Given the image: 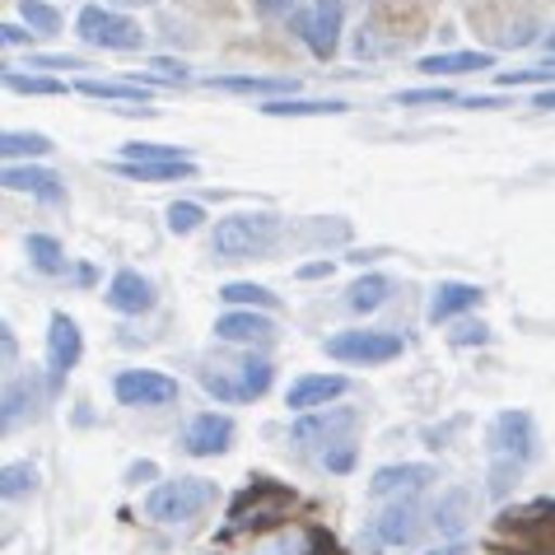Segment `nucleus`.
Instances as JSON below:
<instances>
[{
	"mask_svg": "<svg viewBox=\"0 0 555 555\" xmlns=\"http://www.w3.org/2000/svg\"><path fill=\"white\" fill-rule=\"evenodd\" d=\"M486 555H555V500L500 508L486 532Z\"/></svg>",
	"mask_w": 555,
	"mask_h": 555,
	"instance_id": "f257e3e1",
	"label": "nucleus"
},
{
	"mask_svg": "<svg viewBox=\"0 0 555 555\" xmlns=\"http://www.w3.org/2000/svg\"><path fill=\"white\" fill-rule=\"evenodd\" d=\"M295 504H299V495L285 481H275V476H267V472L248 476V486L229 500V518L220 528V542H229V537H243V532L275 528V522L289 518V508H295Z\"/></svg>",
	"mask_w": 555,
	"mask_h": 555,
	"instance_id": "f03ea898",
	"label": "nucleus"
},
{
	"mask_svg": "<svg viewBox=\"0 0 555 555\" xmlns=\"http://www.w3.org/2000/svg\"><path fill=\"white\" fill-rule=\"evenodd\" d=\"M490 495L504 500L514 481L522 476V467L537 457V425L528 411H500L495 425H490Z\"/></svg>",
	"mask_w": 555,
	"mask_h": 555,
	"instance_id": "7ed1b4c3",
	"label": "nucleus"
},
{
	"mask_svg": "<svg viewBox=\"0 0 555 555\" xmlns=\"http://www.w3.org/2000/svg\"><path fill=\"white\" fill-rule=\"evenodd\" d=\"M196 378L215 402H257L271 388L275 369L261 354H220V360H206L196 369Z\"/></svg>",
	"mask_w": 555,
	"mask_h": 555,
	"instance_id": "20e7f679",
	"label": "nucleus"
},
{
	"mask_svg": "<svg viewBox=\"0 0 555 555\" xmlns=\"http://www.w3.org/2000/svg\"><path fill=\"white\" fill-rule=\"evenodd\" d=\"M275 238H281V215H271V210H243V215H229V220L215 224L210 253H215V261H243V257L271 253Z\"/></svg>",
	"mask_w": 555,
	"mask_h": 555,
	"instance_id": "39448f33",
	"label": "nucleus"
},
{
	"mask_svg": "<svg viewBox=\"0 0 555 555\" xmlns=\"http://www.w3.org/2000/svg\"><path fill=\"white\" fill-rule=\"evenodd\" d=\"M210 504H215V481H202V476H178V481H159L150 490L145 518H154V522H188Z\"/></svg>",
	"mask_w": 555,
	"mask_h": 555,
	"instance_id": "423d86ee",
	"label": "nucleus"
},
{
	"mask_svg": "<svg viewBox=\"0 0 555 555\" xmlns=\"http://www.w3.org/2000/svg\"><path fill=\"white\" fill-rule=\"evenodd\" d=\"M341 20H346L341 0H313L308 10L289 14V34H299V42L318 61H332L336 48H341Z\"/></svg>",
	"mask_w": 555,
	"mask_h": 555,
	"instance_id": "0eeeda50",
	"label": "nucleus"
},
{
	"mask_svg": "<svg viewBox=\"0 0 555 555\" xmlns=\"http://www.w3.org/2000/svg\"><path fill=\"white\" fill-rule=\"evenodd\" d=\"M472 24L486 28L500 48H528L537 38L532 10H522L518 0H472Z\"/></svg>",
	"mask_w": 555,
	"mask_h": 555,
	"instance_id": "6e6552de",
	"label": "nucleus"
},
{
	"mask_svg": "<svg viewBox=\"0 0 555 555\" xmlns=\"http://www.w3.org/2000/svg\"><path fill=\"white\" fill-rule=\"evenodd\" d=\"M75 34H80L89 48H107V52H135L145 42L141 24L117 10H103V5H85L80 20H75Z\"/></svg>",
	"mask_w": 555,
	"mask_h": 555,
	"instance_id": "1a4fd4ad",
	"label": "nucleus"
},
{
	"mask_svg": "<svg viewBox=\"0 0 555 555\" xmlns=\"http://www.w3.org/2000/svg\"><path fill=\"white\" fill-rule=\"evenodd\" d=\"M322 350L341 364H388L402 354V336L397 332H336L322 341Z\"/></svg>",
	"mask_w": 555,
	"mask_h": 555,
	"instance_id": "9d476101",
	"label": "nucleus"
},
{
	"mask_svg": "<svg viewBox=\"0 0 555 555\" xmlns=\"http://www.w3.org/2000/svg\"><path fill=\"white\" fill-rule=\"evenodd\" d=\"M113 392L121 406H168L178 397V378L154 374V369H121L113 378Z\"/></svg>",
	"mask_w": 555,
	"mask_h": 555,
	"instance_id": "9b49d317",
	"label": "nucleus"
},
{
	"mask_svg": "<svg viewBox=\"0 0 555 555\" xmlns=\"http://www.w3.org/2000/svg\"><path fill=\"white\" fill-rule=\"evenodd\" d=\"M421 518H425L421 490H406V495H397L374 518V542L378 546H406V542H415V532H421Z\"/></svg>",
	"mask_w": 555,
	"mask_h": 555,
	"instance_id": "f8f14e48",
	"label": "nucleus"
},
{
	"mask_svg": "<svg viewBox=\"0 0 555 555\" xmlns=\"http://www.w3.org/2000/svg\"><path fill=\"white\" fill-rule=\"evenodd\" d=\"M80 354H85V336H80V327H75V318L52 313V322H48V369H52V388H61V383H66V374H70L75 364H80Z\"/></svg>",
	"mask_w": 555,
	"mask_h": 555,
	"instance_id": "ddd939ff",
	"label": "nucleus"
},
{
	"mask_svg": "<svg viewBox=\"0 0 555 555\" xmlns=\"http://www.w3.org/2000/svg\"><path fill=\"white\" fill-rule=\"evenodd\" d=\"M229 443H234V421L220 411L192 415L188 429H182V449L192 457H220V453H229Z\"/></svg>",
	"mask_w": 555,
	"mask_h": 555,
	"instance_id": "4468645a",
	"label": "nucleus"
},
{
	"mask_svg": "<svg viewBox=\"0 0 555 555\" xmlns=\"http://www.w3.org/2000/svg\"><path fill=\"white\" fill-rule=\"evenodd\" d=\"M354 425H360V415H354L350 406L313 411V415H304V421L295 425V439L299 443H322V453H327V449H336V443H350Z\"/></svg>",
	"mask_w": 555,
	"mask_h": 555,
	"instance_id": "2eb2a0df",
	"label": "nucleus"
},
{
	"mask_svg": "<svg viewBox=\"0 0 555 555\" xmlns=\"http://www.w3.org/2000/svg\"><path fill=\"white\" fill-rule=\"evenodd\" d=\"M346 392H350V383L341 374H304L289 383L285 406L299 415H313V411H327V402H336V397H346Z\"/></svg>",
	"mask_w": 555,
	"mask_h": 555,
	"instance_id": "dca6fc26",
	"label": "nucleus"
},
{
	"mask_svg": "<svg viewBox=\"0 0 555 555\" xmlns=\"http://www.w3.org/2000/svg\"><path fill=\"white\" fill-rule=\"evenodd\" d=\"M215 336L220 341H234V346H267L275 336V322L257 308H229V313L215 322Z\"/></svg>",
	"mask_w": 555,
	"mask_h": 555,
	"instance_id": "f3484780",
	"label": "nucleus"
},
{
	"mask_svg": "<svg viewBox=\"0 0 555 555\" xmlns=\"http://www.w3.org/2000/svg\"><path fill=\"white\" fill-rule=\"evenodd\" d=\"M107 308L113 313H127V318H135V313H150L154 308V285L145 281L141 271H131V267H121L113 281H107Z\"/></svg>",
	"mask_w": 555,
	"mask_h": 555,
	"instance_id": "a211bd4d",
	"label": "nucleus"
},
{
	"mask_svg": "<svg viewBox=\"0 0 555 555\" xmlns=\"http://www.w3.org/2000/svg\"><path fill=\"white\" fill-rule=\"evenodd\" d=\"M5 188L10 192H28V196H38V202H48V206L66 202L61 178L52 173V168H34V164H5Z\"/></svg>",
	"mask_w": 555,
	"mask_h": 555,
	"instance_id": "6ab92c4d",
	"label": "nucleus"
},
{
	"mask_svg": "<svg viewBox=\"0 0 555 555\" xmlns=\"http://www.w3.org/2000/svg\"><path fill=\"white\" fill-rule=\"evenodd\" d=\"M435 481V467L425 462H402V467H378L374 481H369V500H388V495H406V490H421Z\"/></svg>",
	"mask_w": 555,
	"mask_h": 555,
	"instance_id": "aec40b11",
	"label": "nucleus"
},
{
	"mask_svg": "<svg viewBox=\"0 0 555 555\" xmlns=\"http://www.w3.org/2000/svg\"><path fill=\"white\" fill-rule=\"evenodd\" d=\"M486 289L481 285H467V281H439L435 295H429V322H453L457 313H467V308L481 304Z\"/></svg>",
	"mask_w": 555,
	"mask_h": 555,
	"instance_id": "412c9836",
	"label": "nucleus"
},
{
	"mask_svg": "<svg viewBox=\"0 0 555 555\" xmlns=\"http://www.w3.org/2000/svg\"><path fill=\"white\" fill-rule=\"evenodd\" d=\"M429 522L439 528V537H462V528L472 522V490H443L435 514H429Z\"/></svg>",
	"mask_w": 555,
	"mask_h": 555,
	"instance_id": "4be33fe9",
	"label": "nucleus"
},
{
	"mask_svg": "<svg viewBox=\"0 0 555 555\" xmlns=\"http://www.w3.org/2000/svg\"><path fill=\"white\" fill-rule=\"evenodd\" d=\"M38 397H42V378H38V374L14 378L10 388H5V397H0V421H5V429H14V425L24 421V415H34Z\"/></svg>",
	"mask_w": 555,
	"mask_h": 555,
	"instance_id": "5701e85b",
	"label": "nucleus"
},
{
	"mask_svg": "<svg viewBox=\"0 0 555 555\" xmlns=\"http://www.w3.org/2000/svg\"><path fill=\"white\" fill-rule=\"evenodd\" d=\"M495 66V56L486 48L476 52H435V56H421V70L425 75H472V70H490Z\"/></svg>",
	"mask_w": 555,
	"mask_h": 555,
	"instance_id": "b1692460",
	"label": "nucleus"
},
{
	"mask_svg": "<svg viewBox=\"0 0 555 555\" xmlns=\"http://www.w3.org/2000/svg\"><path fill=\"white\" fill-rule=\"evenodd\" d=\"M392 295V281L388 275H378V271H369L360 275L350 289H346V308H354V313H374V308H383Z\"/></svg>",
	"mask_w": 555,
	"mask_h": 555,
	"instance_id": "393cba45",
	"label": "nucleus"
},
{
	"mask_svg": "<svg viewBox=\"0 0 555 555\" xmlns=\"http://www.w3.org/2000/svg\"><path fill=\"white\" fill-rule=\"evenodd\" d=\"M210 89H234V94H295V80H267V75H220V80H206Z\"/></svg>",
	"mask_w": 555,
	"mask_h": 555,
	"instance_id": "a878e982",
	"label": "nucleus"
},
{
	"mask_svg": "<svg viewBox=\"0 0 555 555\" xmlns=\"http://www.w3.org/2000/svg\"><path fill=\"white\" fill-rule=\"evenodd\" d=\"M24 253H28V261H34L42 275H61V271H66V248H61L52 234H28Z\"/></svg>",
	"mask_w": 555,
	"mask_h": 555,
	"instance_id": "bb28decb",
	"label": "nucleus"
},
{
	"mask_svg": "<svg viewBox=\"0 0 555 555\" xmlns=\"http://www.w3.org/2000/svg\"><path fill=\"white\" fill-rule=\"evenodd\" d=\"M267 117H313V113H346V103L336 99H271L261 103Z\"/></svg>",
	"mask_w": 555,
	"mask_h": 555,
	"instance_id": "cd10ccee",
	"label": "nucleus"
},
{
	"mask_svg": "<svg viewBox=\"0 0 555 555\" xmlns=\"http://www.w3.org/2000/svg\"><path fill=\"white\" fill-rule=\"evenodd\" d=\"M178 159H192L182 145H159V141H131L121 145V164H178Z\"/></svg>",
	"mask_w": 555,
	"mask_h": 555,
	"instance_id": "c85d7f7f",
	"label": "nucleus"
},
{
	"mask_svg": "<svg viewBox=\"0 0 555 555\" xmlns=\"http://www.w3.org/2000/svg\"><path fill=\"white\" fill-rule=\"evenodd\" d=\"M117 173H127L135 182H168V178H192L196 164L178 159V164H117Z\"/></svg>",
	"mask_w": 555,
	"mask_h": 555,
	"instance_id": "c756f323",
	"label": "nucleus"
},
{
	"mask_svg": "<svg viewBox=\"0 0 555 555\" xmlns=\"http://www.w3.org/2000/svg\"><path fill=\"white\" fill-rule=\"evenodd\" d=\"M220 299L229 304V308H275V295L267 285H253V281H229L224 289H220Z\"/></svg>",
	"mask_w": 555,
	"mask_h": 555,
	"instance_id": "7c9ffc66",
	"label": "nucleus"
},
{
	"mask_svg": "<svg viewBox=\"0 0 555 555\" xmlns=\"http://www.w3.org/2000/svg\"><path fill=\"white\" fill-rule=\"evenodd\" d=\"M80 94H89V99L145 103V85H127V80H80Z\"/></svg>",
	"mask_w": 555,
	"mask_h": 555,
	"instance_id": "2f4dec72",
	"label": "nucleus"
},
{
	"mask_svg": "<svg viewBox=\"0 0 555 555\" xmlns=\"http://www.w3.org/2000/svg\"><path fill=\"white\" fill-rule=\"evenodd\" d=\"M28 490H38V467L34 462H10L5 472H0V495L5 500H20Z\"/></svg>",
	"mask_w": 555,
	"mask_h": 555,
	"instance_id": "473e14b6",
	"label": "nucleus"
},
{
	"mask_svg": "<svg viewBox=\"0 0 555 555\" xmlns=\"http://www.w3.org/2000/svg\"><path fill=\"white\" fill-rule=\"evenodd\" d=\"M52 141L48 135H38V131H5L0 135V154L14 164V159H24V154H48Z\"/></svg>",
	"mask_w": 555,
	"mask_h": 555,
	"instance_id": "72a5a7b5",
	"label": "nucleus"
},
{
	"mask_svg": "<svg viewBox=\"0 0 555 555\" xmlns=\"http://www.w3.org/2000/svg\"><path fill=\"white\" fill-rule=\"evenodd\" d=\"M289 555H341V542H336L322 522H308V528L299 532V546Z\"/></svg>",
	"mask_w": 555,
	"mask_h": 555,
	"instance_id": "f704fd0d",
	"label": "nucleus"
},
{
	"mask_svg": "<svg viewBox=\"0 0 555 555\" xmlns=\"http://www.w3.org/2000/svg\"><path fill=\"white\" fill-rule=\"evenodd\" d=\"M5 89L10 94H66L61 80H42V75H20V70H5Z\"/></svg>",
	"mask_w": 555,
	"mask_h": 555,
	"instance_id": "c9c22d12",
	"label": "nucleus"
},
{
	"mask_svg": "<svg viewBox=\"0 0 555 555\" xmlns=\"http://www.w3.org/2000/svg\"><path fill=\"white\" fill-rule=\"evenodd\" d=\"M202 220H206V210L196 202H173L168 206V229H173V234H192Z\"/></svg>",
	"mask_w": 555,
	"mask_h": 555,
	"instance_id": "e433bc0d",
	"label": "nucleus"
},
{
	"mask_svg": "<svg viewBox=\"0 0 555 555\" xmlns=\"http://www.w3.org/2000/svg\"><path fill=\"white\" fill-rule=\"evenodd\" d=\"M24 20L34 34H56L61 28V14L52 5H42V0H24Z\"/></svg>",
	"mask_w": 555,
	"mask_h": 555,
	"instance_id": "4c0bfd02",
	"label": "nucleus"
},
{
	"mask_svg": "<svg viewBox=\"0 0 555 555\" xmlns=\"http://www.w3.org/2000/svg\"><path fill=\"white\" fill-rule=\"evenodd\" d=\"M397 103H462L453 89H443V85H435V89H402L397 94Z\"/></svg>",
	"mask_w": 555,
	"mask_h": 555,
	"instance_id": "58836bf2",
	"label": "nucleus"
},
{
	"mask_svg": "<svg viewBox=\"0 0 555 555\" xmlns=\"http://www.w3.org/2000/svg\"><path fill=\"white\" fill-rule=\"evenodd\" d=\"M546 80H555V70H551V66H537V70H508V75H500V85H504V89H514V85H546Z\"/></svg>",
	"mask_w": 555,
	"mask_h": 555,
	"instance_id": "ea45409f",
	"label": "nucleus"
},
{
	"mask_svg": "<svg viewBox=\"0 0 555 555\" xmlns=\"http://www.w3.org/2000/svg\"><path fill=\"white\" fill-rule=\"evenodd\" d=\"M322 462H327V472H350L354 467V443H336V449L322 453Z\"/></svg>",
	"mask_w": 555,
	"mask_h": 555,
	"instance_id": "a19ab883",
	"label": "nucleus"
},
{
	"mask_svg": "<svg viewBox=\"0 0 555 555\" xmlns=\"http://www.w3.org/2000/svg\"><path fill=\"white\" fill-rule=\"evenodd\" d=\"M486 336H490V327H486V322H462V327L453 332V346H481L486 341Z\"/></svg>",
	"mask_w": 555,
	"mask_h": 555,
	"instance_id": "79ce46f5",
	"label": "nucleus"
},
{
	"mask_svg": "<svg viewBox=\"0 0 555 555\" xmlns=\"http://www.w3.org/2000/svg\"><path fill=\"white\" fill-rule=\"evenodd\" d=\"M34 66H42V70H85V61L80 56H34Z\"/></svg>",
	"mask_w": 555,
	"mask_h": 555,
	"instance_id": "37998d69",
	"label": "nucleus"
},
{
	"mask_svg": "<svg viewBox=\"0 0 555 555\" xmlns=\"http://www.w3.org/2000/svg\"><path fill=\"white\" fill-rule=\"evenodd\" d=\"M0 38H5L10 48H24V42H34L38 34H28V28H20V24H0Z\"/></svg>",
	"mask_w": 555,
	"mask_h": 555,
	"instance_id": "c03bdc74",
	"label": "nucleus"
},
{
	"mask_svg": "<svg viewBox=\"0 0 555 555\" xmlns=\"http://www.w3.org/2000/svg\"><path fill=\"white\" fill-rule=\"evenodd\" d=\"M14 350H20V346H14V332H10V322H0V360H5V364H14Z\"/></svg>",
	"mask_w": 555,
	"mask_h": 555,
	"instance_id": "a18cd8bd",
	"label": "nucleus"
},
{
	"mask_svg": "<svg viewBox=\"0 0 555 555\" xmlns=\"http://www.w3.org/2000/svg\"><path fill=\"white\" fill-rule=\"evenodd\" d=\"M154 70H164L168 80H188V66H178V61H168V56H154Z\"/></svg>",
	"mask_w": 555,
	"mask_h": 555,
	"instance_id": "49530a36",
	"label": "nucleus"
},
{
	"mask_svg": "<svg viewBox=\"0 0 555 555\" xmlns=\"http://www.w3.org/2000/svg\"><path fill=\"white\" fill-rule=\"evenodd\" d=\"M154 472H159V467H154V462H135V467L127 472V481H131V486H141V481H150Z\"/></svg>",
	"mask_w": 555,
	"mask_h": 555,
	"instance_id": "de8ad7c7",
	"label": "nucleus"
},
{
	"mask_svg": "<svg viewBox=\"0 0 555 555\" xmlns=\"http://www.w3.org/2000/svg\"><path fill=\"white\" fill-rule=\"evenodd\" d=\"M257 10L261 14H289L295 10V0H257Z\"/></svg>",
	"mask_w": 555,
	"mask_h": 555,
	"instance_id": "09e8293b",
	"label": "nucleus"
},
{
	"mask_svg": "<svg viewBox=\"0 0 555 555\" xmlns=\"http://www.w3.org/2000/svg\"><path fill=\"white\" fill-rule=\"evenodd\" d=\"M304 281H318V275H332V261H308V267H299Z\"/></svg>",
	"mask_w": 555,
	"mask_h": 555,
	"instance_id": "8fccbe9b",
	"label": "nucleus"
},
{
	"mask_svg": "<svg viewBox=\"0 0 555 555\" xmlns=\"http://www.w3.org/2000/svg\"><path fill=\"white\" fill-rule=\"evenodd\" d=\"M532 107H546V113H551V107H555V89H542V94H537V103Z\"/></svg>",
	"mask_w": 555,
	"mask_h": 555,
	"instance_id": "3c124183",
	"label": "nucleus"
},
{
	"mask_svg": "<svg viewBox=\"0 0 555 555\" xmlns=\"http://www.w3.org/2000/svg\"><path fill=\"white\" fill-rule=\"evenodd\" d=\"M425 555H467L462 546H439V551H425Z\"/></svg>",
	"mask_w": 555,
	"mask_h": 555,
	"instance_id": "603ef678",
	"label": "nucleus"
},
{
	"mask_svg": "<svg viewBox=\"0 0 555 555\" xmlns=\"http://www.w3.org/2000/svg\"><path fill=\"white\" fill-rule=\"evenodd\" d=\"M117 5H154V0H117Z\"/></svg>",
	"mask_w": 555,
	"mask_h": 555,
	"instance_id": "864d4df0",
	"label": "nucleus"
}]
</instances>
